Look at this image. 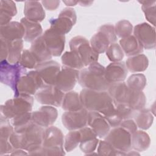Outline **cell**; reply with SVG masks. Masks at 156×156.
Wrapping results in <instances>:
<instances>
[{"label":"cell","mask_w":156,"mask_h":156,"mask_svg":"<svg viewBox=\"0 0 156 156\" xmlns=\"http://www.w3.org/2000/svg\"><path fill=\"white\" fill-rule=\"evenodd\" d=\"M44 128L32 121L25 126L14 129L9 141L14 149L26 151L32 155L41 147Z\"/></svg>","instance_id":"6da1fadb"},{"label":"cell","mask_w":156,"mask_h":156,"mask_svg":"<svg viewBox=\"0 0 156 156\" xmlns=\"http://www.w3.org/2000/svg\"><path fill=\"white\" fill-rule=\"evenodd\" d=\"M83 108L96 112L104 116L115 112V104L107 91H96L83 88L79 93Z\"/></svg>","instance_id":"7a4b0ae2"},{"label":"cell","mask_w":156,"mask_h":156,"mask_svg":"<svg viewBox=\"0 0 156 156\" xmlns=\"http://www.w3.org/2000/svg\"><path fill=\"white\" fill-rule=\"evenodd\" d=\"M78 82L83 88L107 91L110 83L105 77V67L98 62L79 70Z\"/></svg>","instance_id":"3957f363"},{"label":"cell","mask_w":156,"mask_h":156,"mask_svg":"<svg viewBox=\"0 0 156 156\" xmlns=\"http://www.w3.org/2000/svg\"><path fill=\"white\" fill-rule=\"evenodd\" d=\"M64 136L62 130L55 126L44 129L41 147L32 155H64Z\"/></svg>","instance_id":"277c9868"},{"label":"cell","mask_w":156,"mask_h":156,"mask_svg":"<svg viewBox=\"0 0 156 156\" xmlns=\"http://www.w3.org/2000/svg\"><path fill=\"white\" fill-rule=\"evenodd\" d=\"M33 104L32 96L19 94L0 106V118L10 120L18 115L31 112Z\"/></svg>","instance_id":"5b68a950"},{"label":"cell","mask_w":156,"mask_h":156,"mask_svg":"<svg viewBox=\"0 0 156 156\" xmlns=\"http://www.w3.org/2000/svg\"><path fill=\"white\" fill-rule=\"evenodd\" d=\"M27 73L26 68L18 63H10L7 60L1 61L0 80L1 82L9 87L16 94L17 84L21 77Z\"/></svg>","instance_id":"8992f818"},{"label":"cell","mask_w":156,"mask_h":156,"mask_svg":"<svg viewBox=\"0 0 156 156\" xmlns=\"http://www.w3.org/2000/svg\"><path fill=\"white\" fill-rule=\"evenodd\" d=\"M69 46L71 51H74L79 54L84 66L98 62L99 54L93 50L90 41L85 37L82 36L73 37L69 42Z\"/></svg>","instance_id":"52a82bcc"},{"label":"cell","mask_w":156,"mask_h":156,"mask_svg":"<svg viewBox=\"0 0 156 156\" xmlns=\"http://www.w3.org/2000/svg\"><path fill=\"white\" fill-rule=\"evenodd\" d=\"M132 134L124 128L118 126L110 129L104 140L110 143L115 149L126 155L132 150Z\"/></svg>","instance_id":"ba28073f"},{"label":"cell","mask_w":156,"mask_h":156,"mask_svg":"<svg viewBox=\"0 0 156 156\" xmlns=\"http://www.w3.org/2000/svg\"><path fill=\"white\" fill-rule=\"evenodd\" d=\"M77 21V15L75 10L71 7L63 9L56 18H51L49 22L50 28L57 32L65 35L70 32Z\"/></svg>","instance_id":"9c48e42d"},{"label":"cell","mask_w":156,"mask_h":156,"mask_svg":"<svg viewBox=\"0 0 156 156\" xmlns=\"http://www.w3.org/2000/svg\"><path fill=\"white\" fill-rule=\"evenodd\" d=\"M46 84L39 76L38 73L35 71L27 72L20 79L17 84L16 94H25L28 95H35V93Z\"/></svg>","instance_id":"30bf717a"},{"label":"cell","mask_w":156,"mask_h":156,"mask_svg":"<svg viewBox=\"0 0 156 156\" xmlns=\"http://www.w3.org/2000/svg\"><path fill=\"white\" fill-rule=\"evenodd\" d=\"M65 92L55 85H45L34 95L38 102L44 105L60 107L62 105Z\"/></svg>","instance_id":"8fae6325"},{"label":"cell","mask_w":156,"mask_h":156,"mask_svg":"<svg viewBox=\"0 0 156 156\" xmlns=\"http://www.w3.org/2000/svg\"><path fill=\"white\" fill-rule=\"evenodd\" d=\"M133 35L146 49H154L156 46L155 27L147 23L136 25L133 29Z\"/></svg>","instance_id":"7c38bea8"},{"label":"cell","mask_w":156,"mask_h":156,"mask_svg":"<svg viewBox=\"0 0 156 156\" xmlns=\"http://www.w3.org/2000/svg\"><path fill=\"white\" fill-rule=\"evenodd\" d=\"M88 111L83 108L77 111H65L62 116V122L68 130H79L88 125Z\"/></svg>","instance_id":"4fadbf2b"},{"label":"cell","mask_w":156,"mask_h":156,"mask_svg":"<svg viewBox=\"0 0 156 156\" xmlns=\"http://www.w3.org/2000/svg\"><path fill=\"white\" fill-rule=\"evenodd\" d=\"M79 70L63 66L58 73L54 85L63 92L71 91L79 79Z\"/></svg>","instance_id":"5bb4252c"},{"label":"cell","mask_w":156,"mask_h":156,"mask_svg":"<svg viewBox=\"0 0 156 156\" xmlns=\"http://www.w3.org/2000/svg\"><path fill=\"white\" fill-rule=\"evenodd\" d=\"M42 37L52 57L60 56L65 48V35H62L49 27L44 31Z\"/></svg>","instance_id":"9a60e30c"},{"label":"cell","mask_w":156,"mask_h":156,"mask_svg":"<svg viewBox=\"0 0 156 156\" xmlns=\"http://www.w3.org/2000/svg\"><path fill=\"white\" fill-rule=\"evenodd\" d=\"M57 116V110L50 105L41 106L38 110L31 112L32 121L43 128L52 126Z\"/></svg>","instance_id":"2e32d148"},{"label":"cell","mask_w":156,"mask_h":156,"mask_svg":"<svg viewBox=\"0 0 156 156\" xmlns=\"http://www.w3.org/2000/svg\"><path fill=\"white\" fill-rule=\"evenodd\" d=\"M35 69L46 85H54L61 66L57 62L50 60L38 63Z\"/></svg>","instance_id":"e0dca14e"},{"label":"cell","mask_w":156,"mask_h":156,"mask_svg":"<svg viewBox=\"0 0 156 156\" xmlns=\"http://www.w3.org/2000/svg\"><path fill=\"white\" fill-rule=\"evenodd\" d=\"M88 125L100 138H104L111 128L104 116L98 112L92 111H88Z\"/></svg>","instance_id":"ac0fdd59"},{"label":"cell","mask_w":156,"mask_h":156,"mask_svg":"<svg viewBox=\"0 0 156 156\" xmlns=\"http://www.w3.org/2000/svg\"><path fill=\"white\" fill-rule=\"evenodd\" d=\"M80 133L79 147L82 152L91 155L97 148L99 140L96 133L90 127H84L79 130Z\"/></svg>","instance_id":"d6986e66"},{"label":"cell","mask_w":156,"mask_h":156,"mask_svg":"<svg viewBox=\"0 0 156 156\" xmlns=\"http://www.w3.org/2000/svg\"><path fill=\"white\" fill-rule=\"evenodd\" d=\"M127 73L126 64L123 62H112L105 68V77L110 84L124 82Z\"/></svg>","instance_id":"ffe728a7"},{"label":"cell","mask_w":156,"mask_h":156,"mask_svg":"<svg viewBox=\"0 0 156 156\" xmlns=\"http://www.w3.org/2000/svg\"><path fill=\"white\" fill-rule=\"evenodd\" d=\"M24 17L29 21L40 23L46 17L41 3L37 1H26L24 6Z\"/></svg>","instance_id":"44dd1931"},{"label":"cell","mask_w":156,"mask_h":156,"mask_svg":"<svg viewBox=\"0 0 156 156\" xmlns=\"http://www.w3.org/2000/svg\"><path fill=\"white\" fill-rule=\"evenodd\" d=\"M24 29L22 24L18 21H11L0 26V38L8 41L23 39Z\"/></svg>","instance_id":"7402d4cb"},{"label":"cell","mask_w":156,"mask_h":156,"mask_svg":"<svg viewBox=\"0 0 156 156\" xmlns=\"http://www.w3.org/2000/svg\"><path fill=\"white\" fill-rule=\"evenodd\" d=\"M129 91L130 89L124 82L112 83L107 90V92L115 105L116 104H126Z\"/></svg>","instance_id":"603a6c76"},{"label":"cell","mask_w":156,"mask_h":156,"mask_svg":"<svg viewBox=\"0 0 156 156\" xmlns=\"http://www.w3.org/2000/svg\"><path fill=\"white\" fill-rule=\"evenodd\" d=\"M30 51L35 57L38 63L50 60L52 57L42 35L32 42Z\"/></svg>","instance_id":"cb8c5ba5"},{"label":"cell","mask_w":156,"mask_h":156,"mask_svg":"<svg viewBox=\"0 0 156 156\" xmlns=\"http://www.w3.org/2000/svg\"><path fill=\"white\" fill-rule=\"evenodd\" d=\"M20 23L24 29L23 39L25 41L32 43L42 35L43 29L40 23L29 21L25 17L21 19Z\"/></svg>","instance_id":"d4e9b609"},{"label":"cell","mask_w":156,"mask_h":156,"mask_svg":"<svg viewBox=\"0 0 156 156\" xmlns=\"http://www.w3.org/2000/svg\"><path fill=\"white\" fill-rule=\"evenodd\" d=\"M119 44L124 54L127 57L142 54L143 52V48L133 35L121 38L119 40Z\"/></svg>","instance_id":"484cf974"},{"label":"cell","mask_w":156,"mask_h":156,"mask_svg":"<svg viewBox=\"0 0 156 156\" xmlns=\"http://www.w3.org/2000/svg\"><path fill=\"white\" fill-rule=\"evenodd\" d=\"M127 71L133 73H141L146 71L149 66V60L146 55L140 54L129 57L126 62Z\"/></svg>","instance_id":"4316f807"},{"label":"cell","mask_w":156,"mask_h":156,"mask_svg":"<svg viewBox=\"0 0 156 156\" xmlns=\"http://www.w3.org/2000/svg\"><path fill=\"white\" fill-rule=\"evenodd\" d=\"M112 43H112L110 38L99 29L93 35L90 41L91 48L98 54L105 52L107 49Z\"/></svg>","instance_id":"83f0119b"},{"label":"cell","mask_w":156,"mask_h":156,"mask_svg":"<svg viewBox=\"0 0 156 156\" xmlns=\"http://www.w3.org/2000/svg\"><path fill=\"white\" fill-rule=\"evenodd\" d=\"M151 144L149 134L143 130H136L131 136L132 149L138 152L147 150Z\"/></svg>","instance_id":"f1b7e54d"},{"label":"cell","mask_w":156,"mask_h":156,"mask_svg":"<svg viewBox=\"0 0 156 156\" xmlns=\"http://www.w3.org/2000/svg\"><path fill=\"white\" fill-rule=\"evenodd\" d=\"M61 106L65 111H77L83 108L80 94L72 90L65 93Z\"/></svg>","instance_id":"f546056e"},{"label":"cell","mask_w":156,"mask_h":156,"mask_svg":"<svg viewBox=\"0 0 156 156\" xmlns=\"http://www.w3.org/2000/svg\"><path fill=\"white\" fill-rule=\"evenodd\" d=\"M16 13V4L13 1H0V26H4L11 22V20Z\"/></svg>","instance_id":"4dcf8cb0"},{"label":"cell","mask_w":156,"mask_h":156,"mask_svg":"<svg viewBox=\"0 0 156 156\" xmlns=\"http://www.w3.org/2000/svg\"><path fill=\"white\" fill-rule=\"evenodd\" d=\"M7 41L8 55L7 60L10 63H18L23 51V40Z\"/></svg>","instance_id":"1f68e13d"},{"label":"cell","mask_w":156,"mask_h":156,"mask_svg":"<svg viewBox=\"0 0 156 156\" xmlns=\"http://www.w3.org/2000/svg\"><path fill=\"white\" fill-rule=\"evenodd\" d=\"M146 98L143 91H133L130 90L127 104L134 111L138 112L144 108Z\"/></svg>","instance_id":"d6a6232c"},{"label":"cell","mask_w":156,"mask_h":156,"mask_svg":"<svg viewBox=\"0 0 156 156\" xmlns=\"http://www.w3.org/2000/svg\"><path fill=\"white\" fill-rule=\"evenodd\" d=\"M61 61L63 66L70 68L80 70L85 67L81 58L74 51L65 52L62 55Z\"/></svg>","instance_id":"836d02e7"},{"label":"cell","mask_w":156,"mask_h":156,"mask_svg":"<svg viewBox=\"0 0 156 156\" xmlns=\"http://www.w3.org/2000/svg\"><path fill=\"white\" fill-rule=\"evenodd\" d=\"M135 122L138 127L145 130L149 129L154 122V115L151 110L143 108L135 116Z\"/></svg>","instance_id":"e575fe53"},{"label":"cell","mask_w":156,"mask_h":156,"mask_svg":"<svg viewBox=\"0 0 156 156\" xmlns=\"http://www.w3.org/2000/svg\"><path fill=\"white\" fill-rule=\"evenodd\" d=\"M147 83L146 76L141 73L133 74L127 80L128 88L133 91H143Z\"/></svg>","instance_id":"d590c367"},{"label":"cell","mask_w":156,"mask_h":156,"mask_svg":"<svg viewBox=\"0 0 156 156\" xmlns=\"http://www.w3.org/2000/svg\"><path fill=\"white\" fill-rule=\"evenodd\" d=\"M80 141V133L79 130H69L64 138V149L66 152H71L79 144Z\"/></svg>","instance_id":"8d00e7d4"},{"label":"cell","mask_w":156,"mask_h":156,"mask_svg":"<svg viewBox=\"0 0 156 156\" xmlns=\"http://www.w3.org/2000/svg\"><path fill=\"white\" fill-rule=\"evenodd\" d=\"M145 18L154 27L155 26V1H138Z\"/></svg>","instance_id":"74e56055"},{"label":"cell","mask_w":156,"mask_h":156,"mask_svg":"<svg viewBox=\"0 0 156 156\" xmlns=\"http://www.w3.org/2000/svg\"><path fill=\"white\" fill-rule=\"evenodd\" d=\"M105 54L108 60L112 62H121L124 56L120 45L116 42L109 45L105 51Z\"/></svg>","instance_id":"f35d334b"},{"label":"cell","mask_w":156,"mask_h":156,"mask_svg":"<svg viewBox=\"0 0 156 156\" xmlns=\"http://www.w3.org/2000/svg\"><path fill=\"white\" fill-rule=\"evenodd\" d=\"M114 27L116 35L121 38H123L132 35L133 32L132 24L130 21L126 20L119 21L116 23Z\"/></svg>","instance_id":"ab89813d"},{"label":"cell","mask_w":156,"mask_h":156,"mask_svg":"<svg viewBox=\"0 0 156 156\" xmlns=\"http://www.w3.org/2000/svg\"><path fill=\"white\" fill-rule=\"evenodd\" d=\"M115 107V113L122 121L131 119L135 116L136 112L133 110L127 104H116Z\"/></svg>","instance_id":"60d3db41"},{"label":"cell","mask_w":156,"mask_h":156,"mask_svg":"<svg viewBox=\"0 0 156 156\" xmlns=\"http://www.w3.org/2000/svg\"><path fill=\"white\" fill-rule=\"evenodd\" d=\"M97 149V154L105 156L124 155L122 153L115 149L110 143L104 140L99 141Z\"/></svg>","instance_id":"b9f144b4"},{"label":"cell","mask_w":156,"mask_h":156,"mask_svg":"<svg viewBox=\"0 0 156 156\" xmlns=\"http://www.w3.org/2000/svg\"><path fill=\"white\" fill-rule=\"evenodd\" d=\"M19 63L25 68L33 69L35 68L38 62L30 50L24 49Z\"/></svg>","instance_id":"7bdbcfd3"},{"label":"cell","mask_w":156,"mask_h":156,"mask_svg":"<svg viewBox=\"0 0 156 156\" xmlns=\"http://www.w3.org/2000/svg\"><path fill=\"white\" fill-rule=\"evenodd\" d=\"M14 128L9 119L0 118V140H9Z\"/></svg>","instance_id":"ee69618b"},{"label":"cell","mask_w":156,"mask_h":156,"mask_svg":"<svg viewBox=\"0 0 156 156\" xmlns=\"http://www.w3.org/2000/svg\"><path fill=\"white\" fill-rule=\"evenodd\" d=\"M31 122V112L18 115L10 119V122L14 129L25 126Z\"/></svg>","instance_id":"f6af8a7d"},{"label":"cell","mask_w":156,"mask_h":156,"mask_svg":"<svg viewBox=\"0 0 156 156\" xmlns=\"http://www.w3.org/2000/svg\"><path fill=\"white\" fill-rule=\"evenodd\" d=\"M99 30L104 32L112 40V43H115L117 40V36L116 35L115 32L114 26L110 24H105L101 26L99 28Z\"/></svg>","instance_id":"bcb514c9"},{"label":"cell","mask_w":156,"mask_h":156,"mask_svg":"<svg viewBox=\"0 0 156 156\" xmlns=\"http://www.w3.org/2000/svg\"><path fill=\"white\" fill-rule=\"evenodd\" d=\"M119 126L126 129L131 134L133 133L137 130V128H138V127L136 124V122L132 118L124 119V120L122 121Z\"/></svg>","instance_id":"7dc6e473"},{"label":"cell","mask_w":156,"mask_h":156,"mask_svg":"<svg viewBox=\"0 0 156 156\" xmlns=\"http://www.w3.org/2000/svg\"><path fill=\"white\" fill-rule=\"evenodd\" d=\"M41 3L42 5L48 10L53 11L55 10L60 5V1H41Z\"/></svg>","instance_id":"c3c4849f"},{"label":"cell","mask_w":156,"mask_h":156,"mask_svg":"<svg viewBox=\"0 0 156 156\" xmlns=\"http://www.w3.org/2000/svg\"><path fill=\"white\" fill-rule=\"evenodd\" d=\"M0 43H1V61L7 60L8 55V46L7 41L3 38H0Z\"/></svg>","instance_id":"681fc988"},{"label":"cell","mask_w":156,"mask_h":156,"mask_svg":"<svg viewBox=\"0 0 156 156\" xmlns=\"http://www.w3.org/2000/svg\"><path fill=\"white\" fill-rule=\"evenodd\" d=\"M11 155H29L28 152L25 150L21 149H13L12 152L10 153Z\"/></svg>","instance_id":"f907efd6"},{"label":"cell","mask_w":156,"mask_h":156,"mask_svg":"<svg viewBox=\"0 0 156 156\" xmlns=\"http://www.w3.org/2000/svg\"><path fill=\"white\" fill-rule=\"evenodd\" d=\"M63 2L67 6H74L78 4L79 1H63Z\"/></svg>","instance_id":"816d5d0a"},{"label":"cell","mask_w":156,"mask_h":156,"mask_svg":"<svg viewBox=\"0 0 156 156\" xmlns=\"http://www.w3.org/2000/svg\"><path fill=\"white\" fill-rule=\"evenodd\" d=\"M80 5L81 6H84V7H86V6H88V5H90L92 3H93V1H79L78 2Z\"/></svg>","instance_id":"f5cc1de1"}]
</instances>
